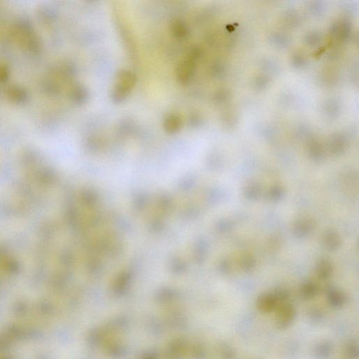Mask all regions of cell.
I'll return each mask as SVG.
<instances>
[{"label": "cell", "instance_id": "cell-1", "mask_svg": "<svg viewBox=\"0 0 359 359\" xmlns=\"http://www.w3.org/2000/svg\"><path fill=\"white\" fill-rule=\"evenodd\" d=\"M136 77L128 70H122L118 73L112 89V98L114 103H121L126 99L136 84Z\"/></svg>", "mask_w": 359, "mask_h": 359}, {"label": "cell", "instance_id": "cell-2", "mask_svg": "<svg viewBox=\"0 0 359 359\" xmlns=\"http://www.w3.org/2000/svg\"><path fill=\"white\" fill-rule=\"evenodd\" d=\"M194 60L195 59L189 56L187 59L180 62L177 67L176 77L178 82L181 84H186L192 78L194 70Z\"/></svg>", "mask_w": 359, "mask_h": 359}, {"label": "cell", "instance_id": "cell-3", "mask_svg": "<svg viewBox=\"0 0 359 359\" xmlns=\"http://www.w3.org/2000/svg\"><path fill=\"white\" fill-rule=\"evenodd\" d=\"M183 126V122L179 116L176 114H170L166 117L164 121V128L168 133L179 132Z\"/></svg>", "mask_w": 359, "mask_h": 359}, {"label": "cell", "instance_id": "cell-4", "mask_svg": "<svg viewBox=\"0 0 359 359\" xmlns=\"http://www.w3.org/2000/svg\"><path fill=\"white\" fill-rule=\"evenodd\" d=\"M172 33L176 38L182 39L186 37L187 33V27L184 23L179 20L173 22L172 25Z\"/></svg>", "mask_w": 359, "mask_h": 359}, {"label": "cell", "instance_id": "cell-5", "mask_svg": "<svg viewBox=\"0 0 359 359\" xmlns=\"http://www.w3.org/2000/svg\"><path fill=\"white\" fill-rule=\"evenodd\" d=\"M73 96L77 102L82 103L87 99L88 92L84 88L78 87L74 91Z\"/></svg>", "mask_w": 359, "mask_h": 359}]
</instances>
